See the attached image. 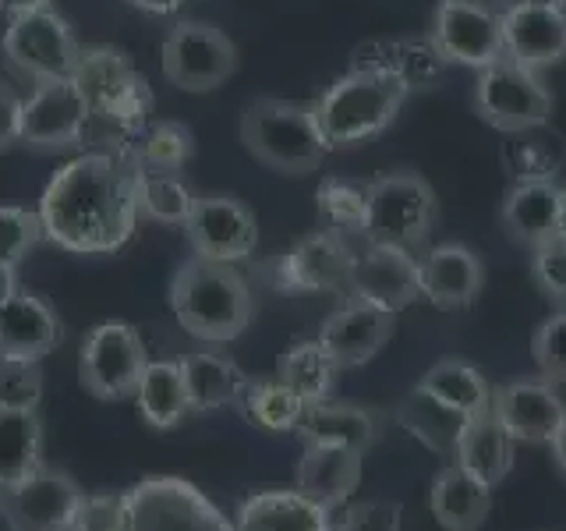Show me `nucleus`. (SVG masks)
<instances>
[{
	"mask_svg": "<svg viewBox=\"0 0 566 531\" xmlns=\"http://www.w3.org/2000/svg\"><path fill=\"white\" fill-rule=\"evenodd\" d=\"M43 238L75 256H106L138 227V164L85 153L50 177L40 199Z\"/></svg>",
	"mask_w": 566,
	"mask_h": 531,
	"instance_id": "1",
	"label": "nucleus"
},
{
	"mask_svg": "<svg viewBox=\"0 0 566 531\" xmlns=\"http://www.w3.org/2000/svg\"><path fill=\"white\" fill-rule=\"evenodd\" d=\"M170 305L177 323L209 344L238 341L255 315V298L244 273L234 270V262L202 256L177 266L170 280Z\"/></svg>",
	"mask_w": 566,
	"mask_h": 531,
	"instance_id": "2",
	"label": "nucleus"
},
{
	"mask_svg": "<svg viewBox=\"0 0 566 531\" xmlns=\"http://www.w3.org/2000/svg\"><path fill=\"white\" fill-rule=\"evenodd\" d=\"M241 142L259 164L276 174L305 177L333 153L318 124L315 103L259 96L241 114Z\"/></svg>",
	"mask_w": 566,
	"mask_h": 531,
	"instance_id": "3",
	"label": "nucleus"
},
{
	"mask_svg": "<svg viewBox=\"0 0 566 531\" xmlns=\"http://www.w3.org/2000/svg\"><path fill=\"white\" fill-rule=\"evenodd\" d=\"M407 93V82L382 67H354L336 79L315 103L329 149H354L382 135L403 111Z\"/></svg>",
	"mask_w": 566,
	"mask_h": 531,
	"instance_id": "4",
	"label": "nucleus"
},
{
	"mask_svg": "<svg viewBox=\"0 0 566 531\" xmlns=\"http://www.w3.org/2000/svg\"><path fill=\"white\" fill-rule=\"evenodd\" d=\"M439 220V202L432 185L415 170L382 174L368 185L365 244H389L403 252H418L429 244Z\"/></svg>",
	"mask_w": 566,
	"mask_h": 531,
	"instance_id": "5",
	"label": "nucleus"
},
{
	"mask_svg": "<svg viewBox=\"0 0 566 531\" xmlns=\"http://www.w3.org/2000/svg\"><path fill=\"white\" fill-rule=\"evenodd\" d=\"M117 531H238V528L188 478L149 475L128 492H120Z\"/></svg>",
	"mask_w": 566,
	"mask_h": 531,
	"instance_id": "6",
	"label": "nucleus"
},
{
	"mask_svg": "<svg viewBox=\"0 0 566 531\" xmlns=\"http://www.w3.org/2000/svg\"><path fill=\"white\" fill-rule=\"evenodd\" d=\"M0 53H4V64L14 75L29 79L32 85L75 75L82 61L75 29L53 8L14 14L8 22L4 40H0Z\"/></svg>",
	"mask_w": 566,
	"mask_h": 531,
	"instance_id": "7",
	"label": "nucleus"
},
{
	"mask_svg": "<svg viewBox=\"0 0 566 531\" xmlns=\"http://www.w3.org/2000/svg\"><path fill=\"white\" fill-rule=\"evenodd\" d=\"M474 111L495 132L517 135L542 128L553 117V93H548L538 71L517 64L513 58H500L478 71Z\"/></svg>",
	"mask_w": 566,
	"mask_h": 531,
	"instance_id": "8",
	"label": "nucleus"
},
{
	"mask_svg": "<svg viewBox=\"0 0 566 531\" xmlns=\"http://www.w3.org/2000/svg\"><path fill=\"white\" fill-rule=\"evenodd\" d=\"M149 368V351L128 323H99L85 333L78 351V379L99 400L135 397Z\"/></svg>",
	"mask_w": 566,
	"mask_h": 531,
	"instance_id": "9",
	"label": "nucleus"
},
{
	"mask_svg": "<svg viewBox=\"0 0 566 531\" xmlns=\"http://www.w3.org/2000/svg\"><path fill=\"white\" fill-rule=\"evenodd\" d=\"M238 71L234 40L209 22H177L164 40V75L181 93H212Z\"/></svg>",
	"mask_w": 566,
	"mask_h": 531,
	"instance_id": "10",
	"label": "nucleus"
},
{
	"mask_svg": "<svg viewBox=\"0 0 566 531\" xmlns=\"http://www.w3.org/2000/svg\"><path fill=\"white\" fill-rule=\"evenodd\" d=\"M429 43L447 64L482 71L506 58L500 11L482 0H439L429 22Z\"/></svg>",
	"mask_w": 566,
	"mask_h": 531,
	"instance_id": "11",
	"label": "nucleus"
},
{
	"mask_svg": "<svg viewBox=\"0 0 566 531\" xmlns=\"http://www.w3.org/2000/svg\"><path fill=\"white\" fill-rule=\"evenodd\" d=\"M88 117H93V103L75 75L35 82L32 96L22 103V146L43 153L78 146Z\"/></svg>",
	"mask_w": 566,
	"mask_h": 531,
	"instance_id": "12",
	"label": "nucleus"
},
{
	"mask_svg": "<svg viewBox=\"0 0 566 531\" xmlns=\"http://www.w3.org/2000/svg\"><path fill=\"white\" fill-rule=\"evenodd\" d=\"M82 489L67 471L40 465L14 486H0V518L11 531H71Z\"/></svg>",
	"mask_w": 566,
	"mask_h": 531,
	"instance_id": "13",
	"label": "nucleus"
},
{
	"mask_svg": "<svg viewBox=\"0 0 566 531\" xmlns=\"http://www.w3.org/2000/svg\"><path fill=\"white\" fill-rule=\"evenodd\" d=\"M354 270V248L347 238H336L329 230L301 238L287 256L273 266V291L280 294H326L347 291Z\"/></svg>",
	"mask_w": 566,
	"mask_h": 531,
	"instance_id": "14",
	"label": "nucleus"
},
{
	"mask_svg": "<svg viewBox=\"0 0 566 531\" xmlns=\"http://www.w3.org/2000/svg\"><path fill=\"white\" fill-rule=\"evenodd\" d=\"M185 235L195 256L217 262H241L255 252L259 223L255 212L234 195H199L185 220Z\"/></svg>",
	"mask_w": 566,
	"mask_h": 531,
	"instance_id": "15",
	"label": "nucleus"
},
{
	"mask_svg": "<svg viewBox=\"0 0 566 531\" xmlns=\"http://www.w3.org/2000/svg\"><path fill=\"white\" fill-rule=\"evenodd\" d=\"M492 418L517 442L548 447L566 418V404L556 383H548L545 376H524L492 386Z\"/></svg>",
	"mask_w": 566,
	"mask_h": 531,
	"instance_id": "16",
	"label": "nucleus"
},
{
	"mask_svg": "<svg viewBox=\"0 0 566 531\" xmlns=\"http://www.w3.org/2000/svg\"><path fill=\"white\" fill-rule=\"evenodd\" d=\"M347 294L365 298L389 312H403L421 298V262L403 248L365 244L361 252H354Z\"/></svg>",
	"mask_w": 566,
	"mask_h": 531,
	"instance_id": "17",
	"label": "nucleus"
},
{
	"mask_svg": "<svg viewBox=\"0 0 566 531\" xmlns=\"http://www.w3.org/2000/svg\"><path fill=\"white\" fill-rule=\"evenodd\" d=\"M394 326H397V312L347 294L344 305L326 319L323 330H318V344L329 351V358L340 365V372L358 368L376 358L389 344Z\"/></svg>",
	"mask_w": 566,
	"mask_h": 531,
	"instance_id": "18",
	"label": "nucleus"
},
{
	"mask_svg": "<svg viewBox=\"0 0 566 531\" xmlns=\"http://www.w3.org/2000/svg\"><path fill=\"white\" fill-rule=\"evenodd\" d=\"M506 58L531 71H545L566 61V8L510 4L503 14Z\"/></svg>",
	"mask_w": 566,
	"mask_h": 531,
	"instance_id": "19",
	"label": "nucleus"
},
{
	"mask_svg": "<svg viewBox=\"0 0 566 531\" xmlns=\"http://www.w3.org/2000/svg\"><path fill=\"white\" fill-rule=\"evenodd\" d=\"M418 262H421V298L442 312L471 309L485 288L482 259L460 241L436 244Z\"/></svg>",
	"mask_w": 566,
	"mask_h": 531,
	"instance_id": "20",
	"label": "nucleus"
},
{
	"mask_svg": "<svg viewBox=\"0 0 566 531\" xmlns=\"http://www.w3.org/2000/svg\"><path fill=\"white\" fill-rule=\"evenodd\" d=\"M64 341V326L46 298L18 291L0 305V358L40 362Z\"/></svg>",
	"mask_w": 566,
	"mask_h": 531,
	"instance_id": "21",
	"label": "nucleus"
},
{
	"mask_svg": "<svg viewBox=\"0 0 566 531\" xmlns=\"http://www.w3.org/2000/svg\"><path fill=\"white\" fill-rule=\"evenodd\" d=\"M365 454L350 447H329V442H305V454L297 460V492L308 500L336 510L347 503L354 489L361 486Z\"/></svg>",
	"mask_w": 566,
	"mask_h": 531,
	"instance_id": "22",
	"label": "nucleus"
},
{
	"mask_svg": "<svg viewBox=\"0 0 566 531\" xmlns=\"http://www.w3.org/2000/svg\"><path fill=\"white\" fill-rule=\"evenodd\" d=\"M429 510H432V518H436L439 528H447V531H478L489 521L492 486H485L482 478L471 475L468 468H460L453 460V465H447L432 478Z\"/></svg>",
	"mask_w": 566,
	"mask_h": 531,
	"instance_id": "23",
	"label": "nucleus"
},
{
	"mask_svg": "<svg viewBox=\"0 0 566 531\" xmlns=\"http://www.w3.org/2000/svg\"><path fill=\"white\" fill-rule=\"evenodd\" d=\"M500 223L506 230V238H513L524 248H535L559 235V188L545 177H531L521 181L517 188L506 191Z\"/></svg>",
	"mask_w": 566,
	"mask_h": 531,
	"instance_id": "24",
	"label": "nucleus"
},
{
	"mask_svg": "<svg viewBox=\"0 0 566 531\" xmlns=\"http://www.w3.org/2000/svg\"><path fill=\"white\" fill-rule=\"evenodd\" d=\"M238 531H329V510L297 489L255 492L238 507Z\"/></svg>",
	"mask_w": 566,
	"mask_h": 531,
	"instance_id": "25",
	"label": "nucleus"
},
{
	"mask_svg": "<svg viewBox=\"0 0 566 531\" xmlns=\"http://www.w3.org/2000/svg\"><path fill=\"white\" fill-rule=\"evenodd\" d=\"M297 433L305 442H329V447H350V450H368L379 436V418L358 404L344 400H323L308 404L301 415Z\"/></svg>",
	"mask_w": 566,
	"mask_h": 531,
	"instance_id": "26",
	"label": "nucleus"
},
{
	"mask_svg": "<svg viewBox=\"0 0 566 531\" xmlns=\"http://www.w3.org/2000/svg\"><path fill=\"white\" fill-rule=\"evenodd\" d=\"M418 389L432 394L439 404L453 407L468 421L492 415V383L468 358H439L432 368H424Z\"/></svg>",
	"mask_w": 566,
	"mask_h": 531,
	"instance_id": "27",
	"label": "nucleus"
},
{
	"mask_svg": "<svg viewBox=\"0 0 566 531\" xmlns=\"http://www.w3.org/2000/svg\"><path fill=\"white\" fill-rule=\"evenodd\" d=\"M513 450H517V439H513L492 415H485L464 425V433L457 439L453 460L495 489L513 471Z\"/></svg>",
	"mask_w": 566,
	"mask_h": 531,
	"instance_id": "28",
	"label": "nucleus"
},
{
	"mask_svg": "<svg viewBox=\"0 0 566 531\" xmlns=\"http://www.w3.org/2000/svg\"><path fill=\"white\" fill-rule=\"evenodd\" d=\"M135 400H138V415L146 418L153 429H159V433L177 429V425L191 415L181 358L149 362L146 376H142V383L135 389Z\"/></svg>",
	"mask_w": 566,
	"mask_h": 531,
	"instance_id": "29",
	"label": "nucleus"
},
{
	"mask_svg": "<svg viewBox=\"0 0 566 531\" xmlns=\"http://www.w3.org/2000/svg\"><path fill=\"white\" fill-rule=\"evenodd\" d=\"M181 372H185L191 415L195 412H217V407L238 404L241 389L248 383L244 372L234 362L223 358V354H212V351L181 354Z\"/></svg>",
	"mask_w": 566,
	"mask_h": 531,
	"instance_id": "30",
	"label": "nucleus"
},
{
	"mask_svg": "<svg viewBox=\"0 0 566 531\" xmlns=\"http://www.w3.org/2000/svg\"><path fill=\"white\" fill-rule=\"evenodd\" d=\"M276 376L308 407L333 397L336 379H340V365L329 358V351L318 341H301L276 358Z\"/></svg>",
	"mask_w": 566,
	"mask_h": 531,
	"instance_id": "31",
	"label": "nucleus"
},
{
	"mask_svg": "<svg viewBox=\"0 0 566 531\" xmlns=\"http://www.w3.org/2000/svg\"><path fill=\"white\" fill-rule=\"evenodd\" d=\"M397 421L403 425L407 433L415 439H421L424 447L436 450V454H450L457 450V439L464 433L468 418L457 415L453 407L439 404L432 394H424V389H411L400 404H397Z\"/></svg>",
	"mask_w": 566,
	"mask_h": 531,
	"instance_id": "32",
	"label": "nucleus"
},
{
	"mask_svg": "<svg viewBox=\"0 0 566 531\" xmlns=\"http://www.w3.org/2000/svg\"><path fill=\"white\" fill-rule=\"evenodd\" d=\"M43 465V425L35 412H0V486H14Z\"/></svg>",
	"mask_w": 566,
	"mask_h": 531,
	"instance_id": "33",
	"label": "nucleus"
},
{
	"mask_svg": "<svg viewBox=\"0 0 566 531\" xmlns=\"http://www.w3.org/2000/svg\"><path fill=\"white\" fill-rule=\"evenodd\" d=\"M238 407L248 421L270 433H297L301 415H305V400H301L280 376L248 379L238 397Z\"/></svg>",
	"mask_w": 566,
	"mask_h": 531,
	"instance_id": "34",
	"label": "nucleus"
},
{
	"mask_svg": "<svg viewBox=\"0 0 566 531\" xmlns=\"http://www.w3.org/2000/svg\"><path fill=\"white\" fill-rule=\"evenodd\" d=\"M195 199L199 195H191V188L181 181V174H153L138 167V217L185 227Z\"/></svg>",
	"mask_w": 566,
	"mask_h": 531,
	"instance_id": "35",
	"label": "nucleus"
},
{
	"mask_svg": "<svg viewBox=\"0 0 566 531\" xmlns=\"http://www.w3.org/2000/svg\"><path fill=\"white\" fill-rule=\"evenodd\" d=\"M318 206V220L336 238H350L365 230V212H368V185L358 181H344V177H326L318 185L315 195Z\"/></svg>",
	"mask_w": 566,
	"mask_h": 531,
	"instance_id": "36",
	"label": "nucleus"
},
{
	"mask_svg": "<svg viewBox=\"0 0 566 531\" xmlns=\"http://www.w3.org/2000/svg\"><path fill=\"white\" fill-rule=\"evenodd\" d=\"M195 153V142L191 132L185 124L177 121H159L149 128V135L142 138V149L135 164L142 170H153V174H177Z\"/></svg>",
	"mask_w": 566,
	"mask_h": 531,
	"instance_id": "37",
	"label": "nucleus"
},
{
	"mask_svg": "<svg viewBox=\"0 0 566 531\" xmlns=\"http://www.w3.org/2000/svg\"><path fill=\"white\" fill-rule=\"evenodd\" d=\"M43 397L40 362L0 358V412H35Z\"/></svg>",
	"mask_w": 566,
	"mask_h": 531,
	"instance_id": "38",
	"label": "nucleus"
},
{
	"mask_svg": "<svg viewBox=\"0 0 566 531\" xmlns=\"http://www.w3.org/2000/svg\"><path fill=\"white\" fill-rule=\"evenodd\" d=\"M40 241H43L40 212L22 209V206H0V262H8L18 270V262H22Z\"/></svg>",
	"mask_w": 566,
	"mask_h": 531,
	"instance_id": "39",
	"label": "nucleus"
},
{
	"mask_svg": "<svg viewBox=\"0 0 566 531\" xmlns=\"http://www.w3.org/2000/svg\"><path fill=\"white\" fill-rule=\"evenodd\" d=\"M531 358L538 365V376L566 386V309L553 312L531 336Z\"/></svg>",
	"mask_w": 566,
	"mask_h": 531,
	"instance_id": "40",
	"label": "nucleus"
},
{
	"mask_svg": "<svg viewBox=\"0 0 566 531\" xmlns=\"http://www.w3.org/2000/svg\"><path fill=\"white\" fill-rule=\"evenodd\" d=\"M531 277L538 291L563 312L566 309V235H553L548 241L531 248Z\"/></svg>",
	"mask_w": 566,
	"mask_h": 531,
	"instance_id": "41",
	"label": "nucleus"
},
{
	"mask_svg": "<svg viewBox=\"0 0 566 531\" xmlns=\"http://www.w3.org/2000/svg\"><path fill=\"white\" fill-rule=\"evenodd\" d=\"M329 531H400V503L371 500V503H354L340 524Z\"/></svg>",
	"mask_w": 566,
	"mask_h": 531,
	"instance_id": "42",
	"label": "nucleus"
},
{
	"mask_svg": "<svg viewBox=\"0 0 566 531\" xmlns=\"http://www.w3.org/2000/svg\"><path fill=\"white\" fill-rule=\"evenodd\" d=\"M120 496H82L71 531H117Z\"/></svg>",
	"mask_w": 566,
	"mask_h": 531,
	"instance_id": "43",
	"label": "nucleus"
},
{
	"mask_svg": "<svg viewBox=\"0 0 566 531\" xmlns=\"http://www.w3.org/2000/svg\"><path fill=\"white\" fill-rule=\"evenodd\" d=\"M22 96L8 82H0V153H8L14 142H22Z\"/></svg>",
	"mask_w": 566,
	"mask_h": 531,
	"instance_id": "44",
	"label": "nucleus"
},
{
	"mask_svg": "<svg viewBox=\"0 0 566 531\" xmlns=\"http://www.w3.org/2000/svg\"><path fill=\"white\" fill-rule=\"evenodd\" d=\"M128 4H132L135 11L153 14V18H167V14H174L177 8H181L185 0H128Z\"/></svg>",
	"mask_w": 566,
	"mask_h": 531,
	"instance_id": "45",
	"label": "nucleus"
},
{
	"mask_svg": "<svg viewBox=\"0 0 566 531\" xmlns=\"http://www.w3.org/2000/svg\"><path fill=\"white\" fill-rule=\"evenodd\" d=\"M40 8H53V0H0V11L8 18L25 14V11H40Z\"/></svg>",
	"mask_w": 566,
	"mask_h": 531,
	"instance_id": "46",
	"label": "nucleus"
},
{
	"mask_svg": "<svg viewBox=\"0 0 566 531\" xmlns=\"http://www.w3.org/2000/svg\"><path fill=\"white\" fill-rule=\"evenodd\" d=\"M18 291V273H14V266H8V262H0V305H4L8 298H14Z\"/></svg>",
	"mask_w": 566,
	"mask_h": 531,
	"instance_id": "47",
	"label": "nucleus"
},
{
	"mask_svg": "<svg viewBox=\"0 0 566 531\" xmlns=\"http://www.w3.org/2000/svg\"><path fill=\"white\" fill-rule=\"evenodd\" d=\"M548 450H553V460H556V468H559V475L566 478V418H563V425H559V433H556V439L548 442Z\"/></svg>",
	"mask_w": 566,
	"mask_h": 531,
	"instance_id": "48",
	"label": "nucleus"
},
{
	"mask_svg": "<svg viewBox=\"0 0 566 531\" xmlns=\"http://www.w3.org/2000/svg\"><path fill=\"white\" fill-rule=\"evenodd\" d=\"M513 4H538V8H566V0H513Z\"/></svg>",
	"mask_w": 566,
	"mask_h": 531,
	"instance_id": "49",
	"label": "nucleus"
},
{
	"mask_svg": "<svg viewBox=\"0 0 566 531\" xmlns=\"http://www.w3.org/2000/svg\"><path fill=\"white\" fill-rule=\"evenodd\" d=\"M559 235H566V188H559Z\"/></svg>",
	"mask_w": 566,
	"mask_h": 531,
	"instance_id": "50",
	"label": "nucleus"
}]
</instances>
